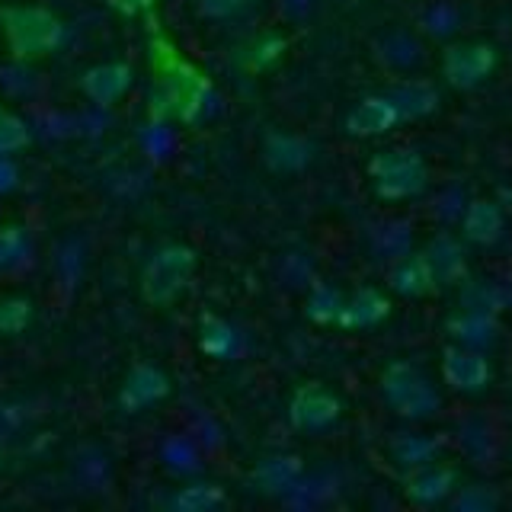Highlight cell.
Masks as SVG:
<instances>
[{
  "label": "cell",
  "instance_id": "cell-10",
  "mask_svg": "<svg viewBox=\"0 0 512 512\" xmlns=\"http://www.w3.org/2000/svg\"><path fill=\"white\" fill-rule=\"evenodd\" d=\"M400 122H404V119H400V109H397V103L391 100V96L388 93H375V96H362V100L346 112L343 132L349 138L368 141V138H381V135L394 132Z\"/></svg>",
  "mask_w": 512,
  "mask_h": 512
},
{
  "label": "cell",
  "instance_id": "cell-8",
  "mask_svg": "<svg viewBox=\"0 0 512 512\" xmlns=\"http://www.w3.org/2000/svg\"><path fill=\"white\" fill-rule=\"evenodd\" d=\"M442 381L455 394H484L493 381L490 359L484 356V349L471 346H445L442 349Z\"/></svg>",
  "mask_w": 512,
  "mask_h": 512
},
{
  "label": "cell",
  "instance_id": "cell-19",
  "mask_svg": "<svg viewBox=\"0 0 512 512\" xmlns=\"http://www.w3.org/2000/svg\"><path fill=\"white\" fill-rule=\"evenodd\" d=\"M263 160L276 173H301L314 160V148L295 135H269L263 144Z\"/></svg>",
  "mask_w": 512,
  "mask_h": 512
},
{
  "label": "cell",
  "instance_id": "cell-11",
  "mask_svg": "<svg viewBox=\"0 0 512 512\" xmlns=\"http://www.w3.org/2000/svg\"><path fill=\"white\" fill-rule=\"evenodd\" d=\"M132 84H135V71H132V64H125V61L93 64V68H87L77 80L80 93H84L93 106H116L122 96L132 90Z\"/></svg>",
  "mask_w": 512,
  "mask_h": 512
},
{
  "label": "cell",
  "instance_id": "cell-27",
  "mask_svg": "<svg viewBox=\"0 0 512 512\" xmlns=\"http://www.w3.org/2000/svg\"><path fill=\"white\" fill-rule=\"evenodd\" d=\"M32 253V240L23 224H0V272L20 269Z\"/></svg>",
  "mask_w": 512,
  "mask_h": 512
},
{
  "label": "cell",
  "instance_id": "cell-33",
  "mask_svg": "<svg viewBox=\"0 0 512 512\" xmlns=\"http://www.w3.org/2000/svg\"><path fill=\"white\" fill-rule=\"evenodd\" d=\"M26 426V407L16 404V400H7L0 404V452L16 439V432H23Z\"/></svg>",
  "mask_w": 512,
  "mask_h": 512
},
{
  "label": "cell",
  "instance_id": "cell-32",
  "mask_svg": "<svg viewBox=\"0 0 512 512\" xmlns=\"http://www.w3.org/2000/svg\"><path fill=\"white\" fill-rule=\"evenodd\" d=\"M250 7V0H196V13L208 23H228L237 20Z\"/></svg>",
  "mask_w": 512,
  "mask_h": 512
},
{
  "label": "cell",
  "instance_id": "cell-9",
  "mask_svg": "<svg viewBox=\"0 0 512 512\" xmlns=\"http://www.w3.org/2000/svg\"><path fill=\"white\" fill-rule=\"evenodd\" d=\"M170 397V375L154 362H138L119 388V407L125 413H144Z\"/></svg>",
  "mask_w": 512,
  "mask_h": 512
},
{
  "label": "cell",
  "instance_id": "cell-5",
  "mask_svg": "<svg viewBox=\"0 0 512 512\" xmlns=\"http://www.w3.org/2000/svg\"><path fill=\"white\" fill-rule=\"evenodd\" d=\"M368 180H372L375 196L384 202H407L423 196L429 186L426 160L410 148H388L368 160Z\"/></svg>",
  "mask_w": 512,
  "mask_h": 512
},
{
  "label": "cell",
  "instance_id": "cell-15",
  "mask_svg": "<svg viewBox=\"0 0 512 512\" xmlns=\"http://www.w3.org/2000/svg\"><path fill=\"white\" fill-rule=\"evenodd\" d=\"M506 231V215L493 199H474L461 212V234L468 244L493 247Z\"/></svg>",
  "mask_w": 512,
  "mask_h": 512
},
{
  "label": "cell",
  "instance_id": "cell-29",
  "mask_svg": "<svg viewBox=\"0 0 512 512\" xmlns=\"http://www.w3.org/2000/svg\"><path fill=\"white\" fill-rule=\"evenodd\" d=\"M160 458H164V464L176 474H196L199 471V448L186 436H170L164 442V448H160Z\"/></svg>",
  "mask_w": 512,
  "mask_h": 512
},
{
  "label": "cell",
  "instance_id": "cell-2",
  "mask_svg": "<svg viewBox=\"0 0 512 512\" xmlns=\"http://www.w3.org/2000/svg\"><path fill=\"white\" fill-rule=\"evenodd\" d=\"M0 36L16 64H32L68 42V26L39 4H0Z\"/></svg>",
  "mask_w": 512,
  "mask_h": 512
},
{
  "label": "cell",
  "instance_id": "cell-36",
  "mask_svg": "<svg viewBox=\"0 0 512 512\" xmlns=\"http://www.w3.org/2000/svg\"><path fill=\"white\" fill-rule=\"evenodd\" d=\"M16 186H20V167L13 157H0V196H10Z\"/></svg>",
  "mask_w": 512,
  "mask_h": 512
},
{
  "label": "cell",
  "instance_id": "cell-13",
  "mask_svg": "<svg viewBox=\"0 0 512 512\" xmlns=\"http://www.w3.org/2000/svg\"><path fill=\"white\" fill-rule=\"evenodd\" d=\"M388 285H391V292H397L400 298H423V295L436 292L439 279H436V272H432L429 256L410 250L407 256H400V260L391 263Z\"/></svg>",
  "mask_w": 512,
  "mask_h": 512
},
{
  "label": "cell",
  "instance_id": "cell-24",
  "mask_svg": "<svg viewBox=\"0 0 512 512\" xmlns=\"http://www.w3.org/2000/svg\"><path fill=\"white\" fill-rule=\"evenodd\" d=\"M199 349L212 359H231L237 349V330L215 314L199 320Z\"/></svg>",
  "mask_w": 512,
  "mask_h": 512
},
{
  "label": "cell",
  "instance_id": "cell-16",
  "mask_svg": "<svg viewBox=\"0 0 512 512\" xmlns=\"http://www.w3.org/2000/svg\"><path fill=\"white\" fill-rule=\"evenodd\" d=\"M448 336L461 346L471 349H487L490 343H496V333H500V320H496L493 311H477V308H464L455 317H448L445 324Z\"/></svg>",
  "mask_w": 512,
  "mask_h": 512
},
{
  "label": "cell",
  "instance_id": "cell-23",
  "mask_svg": "<svg viewBox=\"0 0 512 512\" xmlns=\"http://www.w3.org/2000/svg\"><path fill=\"white\" fill-rule=\"evenodd\" d=\"M224 503H228V493L212 484V480H192V484L180 487L170 496V506L180 512H212Z\"/></svg>",
  "mask_w": 512,
  "mask_h": 512
},
{
  "label": "cell",
  "instance_id": "cell-17",
  "mask_svg": "<svg viewBox=\"0 0 512 512\" xmlns=\"http://www.w3.org/2000/svg\"><path fill=\"white\" fill-rule=\"evenodd\" d=\"M301 474H304L301 455H266L253 468V484L260 493L279 496V500H282V496L298 484Z\"/></svg>",
  "mask_w": 512,
  "mask_h": 512
},
{
  "label": "cell",
  "instance_id": "cell-22",
  "mask_svg": "<svg viewBox=\"0 0 512 512\" xmlns=\"http://www.w3.org/2000/svg\"><path fill=\"white\" fill-rule=\"evenodd\" d=\"M343 304H346V295L340 288L330 282H317L308 292V298H304V314H308V320L317 327H336V320L343 314Z\"/></svg>",
  "mask_w": 512,
  "mask_h": 512
},
{
  "label": "cell",
  "instance_id": "cell-30",
  "mask_svg": "<svg viewBox=\"0 0 512 512\" xmlns=\"http://www.w3.org/2000/svg\"><path fill=\"white\" fill-rule=\"evenodd\" d=\"M32 324V301L20 295H0V336H16Z\"/></svg>",
  "mask_w": 512,
  "mask_h": 512
},
{
  "label": "cell",
  "instance_id": "cell-18",
  "mask_svg": "<svg viewBox=\"0 0 512 512\" xmlns=\"http://www.w3.org/2000/svg\"><path fill=\"white\" fill-rule=\"evenodd\" d=\"M432 263V272H436L439 285H458L468 282V256H464L461 240H455L452 234H436L423 250Z\"/></svg>",
  "mask_w": 512,
  "mask_h": 512
},
{
  "label": "cell",
  "instance_id": "cell-4",
  "mask_svg": "<svg viewBox=\"0 0 512 512\" xmlns=\"http://www.w3.org/2000/svg\"><path fill=\"white\" fill-rule=\"evenodd\" d=\"M381 397L400 420L426 423L442 410V394L436 384L429 381L423 368L413 362H391L381 372Z\"/></svg>",
  "mask_w": 512,
  "mask_h": 512
},
{
  "label": "cell",
  "instance_id": "cell-28",
  "mask_svg": "<svg viewBox=\"0 0 512 512\" xmlns=\"http://www.w3.org/2000/svg\"><path fill=\"white\" fill-rule=\"evenodd\" d=\"M32 144V132L23 116H16L13 109L0 106V157H13L26 151Z\"/></svg>",
  "mask_w": 512,
  "mask_h": 512
},
{
  "label": "cell",
  "instance_id": "cell-25",
  "mask_svg": "<svg viewBox=\"0 0 512 512\" xmlns=\"http://www.w3.org/2000/svg\"><path fill=\"white\" fill-rule=\"evenodd\" d=\"M413 250V231L407 221H384L375 228L372 234V253L378 260H400V256H407Z\"/></svg>",
  "mask_w": 512,
  "mask_h": 512
},
{
  "label": "cell",
  "instance_id": "cell-1",
  "mask_svg": "<svg viewBox=\"0 0 512 512\" xmlns=\"http://www.w3.org/2000/svg\"><path fill=\"white\" fill-rule=\"evenodd\" d=\"M148 58H151V100L148 112L154 122L202 125L218 109L212 80L199 64H192L176 45L157 16L148 13Z\"/></svg>",
  "mask_w": 512,
  "mask_h": 512
},
{
  "label": "cell",
  "instance_id": "cell-14",
  "mask_svg": "<svg viewBox=\"0 0 512 512\" xmlns=\"http://www.w3.org/2000/svg\"><path fill=\"white\" fill-rule=\"evenodd\" d=\"M391 314V298L381 292V288H372V285H365V288H356L346 304H343V314L340 320H336V327L340 330H372L378 327L384 317Z\"/></svg>",
  "mask_w": 512,
  "mask_h": 512
},
{
  "label": "cell",
  "instance_id": "cell-6",
  "mask_svg": "<svg viewBox=\"0 0 512 512\" xmlns=\"http://www.w3.org/2000/svg\"><path fill=\"white\" fill-rule=\"evenodd\" d=\"M496 64H500V52L490 42H452L442 48L439 58L445 84L455 90H477L493 77Z\"/></svg>",
  "mask_w": 512,
  "mask_h": 512
},
{
  "label": "cell",
  "instance_id": "cell-34",
  "mask_svg": "<svg viewBox=\"0 0 512 512\" xmlns=\"http://www.w3.org/2000/svg\"><path fill=\"white\" fill-rule=\"evenodd\" d=\"M384 58H388L394 68H410V64L420 61V48H416L407 36H391L384 42Z\"/></svg>",
  "mask_w": 512,
  "mask_h": 512
},
{
  "label": "cell",
  "instance_id": "cell-21",
  "mask_svg": "<svg viewBox=\"0 0 512 512\" xmlns=\"http://www.w3.org/2000/svg\"><path fill=\"white\" fill-rule=\"evenodd\" d=\"M439 439L423 436V432H400V436L391 439V458L397 468L404 471H416L423 464H432L439 458Z\"/></svg>",
  "mask_w": 512,
  "mask_h": 512
},
{
  "label": "cell",
  "instance_id": "cell-37",
  "mask_svg": "<svg viewBox=\"0 0 512 512\" xmlns=\"http://www.w3.org/2000/svg\"><path fill=\"white\" fill-rule=\"evenodd\" d=\"M112 7L125 16H141V13L148 16V13H154V0H112Z\"/></svg>",
  "mask_w": 512,
  "mask_h": 512
},
{
  "label": "cell",
  "instance_id": "cell-26",
  "mask_svg": "<svg viewBox=\"0 0 512 512\" xmlns=\"http://www.w3.org/2000/svg\"><path fill=\"white\" fill-rule=\"evenodd\" d=\"M285 52H288V39L282 36V32H263V36H256L247 45L244 68L250 74H263L272 68V64H279Z\"/></svg>",
  "mask_w": 512,
  "mask_h": 512
},
{
  "label": "cell",
  "instance_id": "cell-35",
  "mask_svg": "<svg viewBox=\"0 0 512 512\" xmlns=\"http://www.w3.org/2000/svg\"><path fill=\"white\" fill-rule=\"evenodd\" d=\"M461 442H464V448L474 455V458H484L487 455V445H490V439H487V432H484V426L480 423H468L461 429Z\"/></svg>",
  "mask_w": 512,
  "mask_h": 512
},
{
  "label": "cell",
  "instance_id": "cell-20",
  "mask_svg": "<svg viewBox=\"0 0 512 512\" xmlns=\"http://www.w3.org/2000/svg\"><path fill=\"white\" fill-rule=\"evenodd\" d=\"M388 96L397 103L400 119L404 122L426 119L439 109V90L432 84H426V80H404V84L391 87Z\"/></svg>",
  "mask_w": 512,
  "mask_h": 512
},
{
  "label": "cell",
  "instance_id": "cell-3",
  "mask_svg": "<svg viewBox=\"0 0 512 512\" xmlns=\"http://www.w3.org/2000/svg\"><path fill=\"white\" fill-rule=\"evenodd\" d=\"M196 269H199V253L189 244L157 247L141 269V282H138L141 298L151 308H167V304H173L189 288Z\"/></svg>",
  "mask_w": 512,
  "mask_h": 512
},
{
  "label": "cell",
  "instance_id": "cell-7",
  "mask_svg": "<svg viewBox=\"0 0 512 512\" xmlns=\"http://www.w3.org/2000/svg\"><path fill=\"white\" fill-rule=\"evenodd\" d=\"M343 416V400L324 381H304L295 388L292 400H288V423L292 429L304 432V436H317L340 423Z\"/></svg>",
  "mask_w": 512,
  "mask_h": 512
},
{
  "label": "cell",
  "instance_id": "cell-31",
  "mask_svg": "<svg viewBox=\"0 0 512 512\" xmlns=\"http://www.w3.org/2000/svg\"><path fill=\"white\" fill-rule=\"evenodd\" d=\"M452 506L458 512H490L500 506V496H496L487 484H471L461 487V493L452 500Z\"/></svg>",
  "mask_w": 512,
  "mask_h": 512
},
{
  "label": "cell",
  "instance_id": "cell-12",
  "mask_svg": "<svg viewBox=\"0 0 512 512\" xmlns=\"http://www.w3.org/2000/svg\"><path fill=\"white\" fill-rule=\"evenodd\" d=\"M455 484H458V471L448 468V464L432 461V464H423V468L407 474L404 496L413 506H436L452 496Z\"/></svg>",
  "mask_w": 512,
  "mask_h": 512
}]
</instances>
